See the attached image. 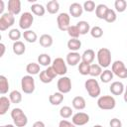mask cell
<instances>
[{
    "label": "cell",
    "instance_id": "2e32d148",
    "mask_svg": "<svg viewBox=\"0 0 127 127\" xmlns=\"http://www.w3.org/2000/svg\"><path fill=\"white\" fill-rule=\"evenodd\" d=\"M94 59H95V53L91 49L85 50L82 53V55H81V62L86 63V64H92V62L94 61Z\"/></svg>",
    "mask_w": 127,
    "mask_h": 127
},
{
    "label": "cell",
    "instance_id": "db71d44e",
    "mask_svg": "<svg viewBox=\"0 0 127 127\" xmlns=\"http://www.w3.org/2000/svg\"><path fill=\"white\" fill-rule=\"evenodd\" d=\"M125 91H127V85H126V87H125Z\"/></svg>",
    "mask_w": 127,
    "mask_h": 127
},
{
    "label": "cell",
    "instance_id": "3957f363",
    "mask_svg": "<svg viewBox=\"0 0 127 127\" xmlns=\"http://www.w3.org/2000/svg\"><path fill=\"white\" fill-rule=\"evenodd\" d=\"M11 117L16 127H24L28 123V118L21 108H14L11 111Z\"/></svg>",
    "mask_w": 127,
    "mask_h": 127
},
{
    "label": "cell",
    "instance_id": "e0dca14e",
    "mask_svg": "<svg viewBox=\"0 0 127 127\" xmlns=\"http://www.w3.org/2000/svg\"><path fill=\"white\" fill-rule=\"evenodd\" d=\"M82 12H83V7L79 3H72L69 6V14L74 18L81 16Z\"/></svg>",
    "mask_w": 127,
    "mask_h": 127
},
{
    "label": "cell",
    "instance_id": "f5cc1de1",
    "mask_svg": "<svg viewBox=\"0 0 127 127\" xmlns=\"http://www.w3.org/2000/svg\"><path fill=\"white\" fill-rule=\"evenodd\" d=\"M92 127H103V126H101V125H99V124H96V125H93Z\"/></svg>",
    "mask_w": 127,
    "mask_h": 127
},
{
    "label": "cell",
    "instance_id": "30bf717a",
    "mask_svg": "<svg viewBox=\"0 0 127 127\" xmlns=\"http://www.w3.org/2000/svg\"><path fill=\"white\" fill-rule=\"evenodd\" d=\"M34 22V16L31 12H24L19 19V27L23 29L24 31L30 30V27L32 26Z\"/></svg>",
    "mask_w": 127,
    "mask_h": 127
},
{
    "label": "cell",
    "instance_id": "ac0fdd59",
    "mask_svg": "<svg viewBox=\"0 0 127 127\" xmlns=\"http://www.w3.org/2000/svg\"><path fill=\"white\" fill-rule=\"evenodd\" d=\"M11 101L8 97L6 96H1L0 97V115H4L7 113V111L10 108L11 105Z\"/></svg>",
    "mask_w": 127,
    "mask_h": 127
},
{
    "label": "cell",
    "instance_id": "60d3db41",
    "mask_svg": "<svg viewBox=\"0 0 127 127\" xmlns=\"http://www.w3.org/2000/svg\"><path fill=\"white\" fill-rule=\"evenodd\" d=\"M116 19H117V15H116L115 10L109 8L108 11H107V14H106L104 20H105L106 22H108V23H113V22L116 21Z\"/></svg>",
    "mask_w": 127,
    "mask_h": 127
},
{
    "label": "cell",
    "instance_id": "d6986e66",
    "mask_svg": "<svg viewBox=\"0 0 127 127\" xmlns=\"http://www.w3.org/2000/svg\"><path fill=\"white\" fill-rule=\"evenodd\" d=\"M71 104H72V107L76 110H82L85 108L86 106V102H85V99L82 97V96H75L72 101H71Z\"/></svg>",
    "mask_w": 127,
    "mask_h": 127
},
{
    "label": "cell",
    "instance_id": "7a4b0ae2",
    "mask_svg": "<svg viewBox=\"0 0 127 127\" xmlns=\"http://www.w3.org/2000/svg\"><path fill=\"white\" fill-rule=\"evenodd\" d=\"M97 62L98 64L103 68L108 67L111 64V52L107 48H101L97 52Z\"/></svg>",
    "mask_w": 127,
    "mask_h": 127
},
{
    "label": "cell",
    "instance_id": "8fae6325",
    "mask_svg": "<svg viewBox=\"0 0 127 127\" xmlns=\"http://www.w3.org/2000/svg\"><path fill=\"white\" fill-rule=\"evenodd\" d=\"M15 23V17L14 15L10 14L9 12L4 13L0 17V31H6L7 29L11 28Z\"/></svg>",
    "mask_w": 127,
    "mask_h": 127
},
{
    "label": "cell",
    "instance_id": "74e56055",
    "mask_svg": "<svg viewBox=\"0 0 127 127\" xmlns=\"http://www.w3.org/2000/svg\"><path fill=\"white\" fill-rule=\"evenodd\" d=\"M114 8L118 13H122L127 8V2L125 0H116L114 2Z\"/></svg>",
    "mask_w": 127,
    "mask_h": 127
},
{
    "label": "cell",
    "instance_id": "8d00e7d4",
    "mask_svg": "<svg viewBox=\"0 0 127 127\" xmlns=\"http://www.w3.org/2000/svg\"><path fill=\"white\" fill-rule=\"evenodd\" d=\"M72 115H73L72 114V109L69 106H63L60 109V116L64 119H67V118L71 117Z\"/></svg>",
    "mask_w": 127,
    "mask_h": 127
},
{
    "label": "cell",
    "instance_id": "f1b7e54d",
    "mask_svg": "<svg viewBox=\"0 0 127 127\" xmlns=\"http://www.w3.org/2000/svg\"><path fill=\"white\" fill-rule=\"evenodd\" d=\"M81 47V42L78 39H70L67 42V48L70 52H77Z\"/></svg>",
    "mask_w": 127,
    "mask_h": 127
},
{
    "label": "cell",
    "instance_id": "1f68e13d",
    "mask_svg": "<svg viewBox=\"0 0 127 127\" xmlns=\"http://www.w3.org/2000/svg\"><path fill=\"white\" fill-rule=\"evenodd\" d=\"M9 99H10V101H11L12 103L18 104V103H20V102L22 101V94H21V92H20L19 90H17V89L12 90V91L10 92V94H9Z\"/></svg>",
    "mask_w": 127,
    "mask_h": 127
},
{
    "label": "cell",
    "instance_id": "277c9868",
    "mask_svg": "<svg viewBox=\"0 0 127 127\" xmlns=\"http://www.w3.org/2000/svg\"><path fill=\"white\" fill-rule=\"evenodd\" d=\"M97 106L102 110H112L116 106V100L111 95H102L97 99Z\"/></svg>",
    "mask_w": 127,
    "mask_h": 127
},
{
    "label": "cell",
    "instance_id": "9a60e30c",
    "mask_svg": "<svg viewBox=\"0 0 127 127\" xmlns=\"http://www.w3.org/2000/svg\"><path fill=\"white\" fill-rule=\"evenodd\" d=\"M109 90L113 95H121L125 91V86L121 81H113L109 86Z\"/></svg>",
    "mask_w": 127,
    "mask_h": 127
},
{
    "label": "cell",
    "instance_id": "ba28073f",
    "mask_svg": "<svg viewBox=\"0 0 127 127\" xmlns=\"http://www.w3.org/2000/svg\"><path fill=\"white\" fill-rule=\"evenodd\" d=\"M52 66L53 68L56 70L58 75L61 76H64V74L67 72V66H66V63L64 61V59L62 58H56L53 63H52Z\"/></svg>",
    "mask_w": 127,
    "mask_h": 127
},
{
    "label": "cell",
    "instance_id": "f907efd6",
    "mask_svg": "<svg viewBox=\"0 0 127 127\" xmlns=\"http://www.w3.org/2000/svg\"><path fill=\"white\" fill-rule=\"evenodd\" d=\"M123 99L127 103V91H124V93H123Z\"/></svg>",
    "mask_w": 127,
    "mask_h": 127
},
{
    "label": "cell",
    "instance_id": "ee69618b",
    "mask_svg": "<svg viewBox=\"0 0 127 127\" xmlns=\"http://www.w3.org/2000/svg\"><path fill=\"white\" fill-rule=\"evenodd\" d=\"M109 126L110 127H122V122L120 119L118 118H112L109 122Z\"/></svg>",
    "mask_w": 127,
    "mask_h": 127
},
{
    "label": "cell",
    "instance_id": "c3c4849f",
    "mask_svg": "<svg viewBox=\"0 0 127 127\" xmlns=\"http://www.w3.org/2000/svg\"><path fill=\"white\" fill-rule=\"evenodd\" d=\"M32 127H46V125H45V123L43 122V121H36L34 124H33V126Z\"/></svg>",
    "mask_w": 127,
    "mask_h": 127
},
{
    "label": "cell",
    "instance_id": "681fc988",
    "mask_svg": "<svg viewBox=\"0 0 127 127\" xmlns=\"http://www.w3.org/2000/svg\"><path fill=\"white\" fill-rule=\"evenodd\" d=\"M4 9H5V4H4V1L3 0H0V14H4L3 13V11H4Z\"/></svg>",
    "mask_w": 127,
    "mask_h": 127
},
{
    "label": "cell",
    "instance_id": "4fadbf2b",
    "mask_svg": "<svg viewBox=\"0 0 127 127\" xmlns=\"http://www.w3.org/2000/svg\"><path fill=\"white\" fill-rule=\"evenodd\" d=\"M81 62V55L77 52H69L66 55V64L70 66H74Z\"/></svg>",
    "mask_w": 127,
    "mask_h": 127
},
{
    "label": "cell",
    "instance_id": "ab89813d",
    "mask_svg": "<svg viewBox=\"0 0 127 127\" xmlns=\"http://www.w3.org/2000/svg\"><path fill=\"white\" fill-rule=\"evenodd\" d=\"M89 69H90V64H86V63H83V62H80L78 64V72L81 75L89 74Z\"/></svg>",
    "mask_w": 127,
    "mask_h": 127
},
{
    "label": "cell",
    "instance_id": "f6af8a7d",
    "mask_svg": "<svg viewBox=\"0 0 127 127\" xmlns=\"http://www.w3.org/2000/svg\"><path fill=\"white\" fill-rule=\"evenodd\" d=\"M59 127H75V125L72 122H69L65 119H63L59 122Z\"/></svg>",
    "mask_w": 127,
    "mask_h": 127
},
{
    "label": "cell",
    "instance_id": "816d5d0a",
    "mask_svg": "<svg viewBox=\"0 0 127 127\" xmlns=\"http://www.w3.org/2000/svg\"><path fill=\"white\" fill-rule=\"evenodd\" d=\"M0 127H15V125H13V124H7V125H2Z\"/></svg>",
    "mask_w": 127,
    "mask_h": 127
},
{
    "label": "cell",
    "instance_id": "cb8c5ba5",
    "mask_svg": "<svg viewBox=\"0 0 127 127\" xmlns=\"http://www.w3.org/2000/svg\"><path fill=\"white\" fill-rule=\"evenodd\" d=\"M39 42H40V45L44 48H50L52 45H53V37L49 34H44L40 37L39 39Z\"/></svg>",
    "mask_w": 127,
    "mask_h": 127
},
{
    "label": "cell",
    "instance_id": "8992f818",
    "mask_svg": "<svg viewBox=\"0 0 127 127\" xmlns=\"http://www.w3.org/2000/svg\"><path fill=\"white\" fill-rule=\"evenodd\" d=\"M111 70H112L113 74H115L119 78H122V79L127 78V67L125 66V64L122 61H115L112 64Z\"/></svg>",
    "mask_w": 127,
    "mask_h": 127
},
{
    "label": "cell",
    "instance_id": "b9f144b4",
    "mask_svg": "<svg viewBox=\"0 0 127 127\" xmlns=\"http://www.w3.org/2000/svg\"><path fill=\"white\" fill-rule=\"evenodd\" d=\"M82 7H83V10L86 11V12H93V11L96 9L95 3H94V1H92V0H87V1H85V2L83 3Z\"/></svg>",
    "mask_w": 127,
    "mask_h": 127
},
{
    "label": "cell",
    "instance_id": "d4e9b609",
    "mask_svg": "<svg viewBox=\"0 0 127 127\" xmlns=\"http://www.w3.org/2000/svg\"><path fill=\"white\" fill-rule=\"evenodd\" d=\"M12 50H13V53L17 56H21L25 53L26 51V47L24 45L23 42L21 41H18V42H14L13 43V46H12Z\"/></svg>",
    "mask_w": 127,
    "mask_h": 127
},
{
    "label": "cell",
    "instance_id": "d590c367",
    "mask_svg": "<svg viewBox=\"0 0 127 127\" xmlns=\"http://www.w3.org/2000/svg\"><path fill=\"white\" fill-rule=\"evenodd\" d=\"M21 36H22V34H21L20 30H19V29H16V28L11 29V30L9 31V33H8L9 39H10L11 41H13V42H18V41L20 40Z\"/></svg>",
    "mask_w": 127,
    "mask_h": 127
},
{
    "label": "cell",
    "instance_id": "836d02e7",
    "mask_svg": "<svg viewBox=\"0 0 127 127\" xmlns=\"http://www.w3.org/2000/svg\"><path fill=\"white\" fill-rule=\"evenodd\" d=\"M9 90V81L5 75H0V93L5 94Z\"/></svg>",
    "mask_w": 127,
    "mask_h": 127
},
{
    "label": "cell",
    "instance_id": "ffe728a7",
    "mask_svg": "<svg viewBox=\"0 0 127 127\" xmlns=\"http://www.w3.org/2000/svg\"><path fill=\"white\" fill-rule=\"evenodd\" d=\"M64 101V94L61 93V92H55L53 93L52 95L49 96V102L52 104V105H60L62 102Z\"/></svg>",
    "mask_w": 127,
    "mask_h": 127
},
{
    "label": "cell",
    "instance_id": "83f0119b",
    "mask_svg": "<svg viewBox=\"0 0 127 127\" xmlns=\"http://www.w3.org/2000/svg\"><path fill=\"white\" fill-rule=\"evenodd\" d=\"M52 59L50 57V55L48 54H41L38 57V64L40 65L43 66H50V64H52Z\"/></svg>",
    "mask_w": 127,
    "mask_h": 127
},
{
    "label": "cell",
    "instance_id": "9c48e42d",
    "mask_svg": "<svg viewBox=\"0 0 127 127\" xmlns=\"http://www.w3.org/2000/svg\"><path fill=\"white\" fill-rule=\"evenodd\" d=\"M57 87L59 92L64 94V93H68L71 90V80L68 76H61L58 79L57 82Z\"/></svg>",
    "mask_w": 127,
    "mask_h": 127
},
{
    "label": "cell",
    "instance_id": "4dcf8cb0",
    "mask_svg": "<svg viewBox=\"0 0 127 127\" xmlns=\"http://www.w3.org/2000/svg\"><path fill=\"white\" fill-rule=\"evenodd\" d=\"M113 76H114V74H113L112 70H110V69H105V70L102 71V73L100 74L99 78H100L101 82H103V83H108V82H110V81L113 79Z\"/></svg>",
    "mask_w": 127,
    "mask_h": 127
},
{
    "label": "cell",
    "instance_id": "5bb4252c",
    "mask_svg": "<svg viewBox=\"0 0 127 127\" xmlns=\"http://www.w3.org/2000/svg\"><path fill=\"white\" fill-rule=\"evenodd\" d=\"M8 12L14 16L20 14L21 1L20 0H9L8 1Z\"/></svg>",
    "mask_w": 127,
    "mask_h": 127
},
{
    "label": "cell",
    "instance_id": "7dc6e473",
    "mask_svg": "<svg viewBox=\"0 0 127 127\" xmlns=\"http://www.w3.org/2000/svg\"><path fill=\"white\" fill-rule=\"evenodd\" d=\"M5 51H6V47H5V45L3 43H1L0 44V58H2L4 56Z\"/></svg>",
    "mask_w": 127,
    "mask_h": 127
},
{
    "label": "cell",
    "instance_id": "7bdbcfd3",
    "mask_svg": "<svg viewBox=\"0 0 127 127\" xmlns=\"http://www.w3.org/2000/svg\"><path fill=\"white\" fill-rule=\"evenodd\" d=\"M39 77H40V80H41L43 83H50V82H52V80H53V78L47 73L46 69L40 72Z\"/></svg>",
    "mask_w": 127,
    "mask_h": 127
},
{
    "label": "cell",
    "instance_id": "7c38bea8",
    "mask_svg": "<svg viewBox=\"0 0 127 127\" xmlns=\"http://www.w3.org/2000/svg\"><path fill=\"white\" fill-rule=\"evenodd\" d=\"M71 122L75 126H83L89 122V115L85 112H76L72 115Z\"/></svg>",
    "mask_w": 127,
    "mask_h": 127
},
{
    "label": "cell",
    "instance_id": "e575fe53",
    "mask_svg": "<svg viewBox=\"0 0 127 127\" xmlns=\"http://www.w3.org/2000/svg\"><path fill=\"white\" fill-rule=\"evenodd\" d=\"M66 32H67L68 36L70 37V39H78V37L80 36L79 30L76 25H70Z\"/></svg>",
    "mask_w": 127,
    "mask_h": 127
},
{
    "label": "cell",
    "instance_id": "d6a6232c",
    "mask_svg": "<svg viewBox=\"0 0 127 127\" xmlns=\"http://www.w3.org/2000/svg\"><path fill=\"white\" fill-rule=\"evenodd\" d=\"M102 73V67L98 64H90V69H89V75L92 77L100 76Z\"/></svg>",
    "mask_w": 127,
    "mask_h": 127
},
{
    "label": "cell",
    "instance_id": "44dd1931",
    "mask_svg": "<svg viewBox=\"0 0 127 127\" xmlns=\"http://www.w3.org/2000/svg\"><path fill=\"white\" fill-rule=\"evenodd\" d=\"M31 11H32V14L36 15V16H39V17H42L45 15L46 13V8L42 5V4H38V3H34L31 7H30Z\"/></svg>",
    "mask_w": 127,
    "mask_h": 127
},
{
    "label": "cell",
    "instance_id": "7402d4cb",
    "mask_svg": "<svg viewBox=\"0 0 127 127\" xmlns=\"http://www.w3.org/2000/svg\"><path fill=\"white\" fill-rule=\"evenodd\" d=\"M108 7L105 5V4H99L96 6V9H95V15L98 19H102L104 20L105 19V16L107 14V11H108Z\"/></svg>",
    "mask_w": 127,
    "mask_h": 127
},
{
    "label": "cell",
    "instance_id": "484cf974",
    "mask_svg": "<svg viewBox=\"0 0 127 127\" xmlns=\"http://www.w3.org/2000/svg\"><path fill=\"white\" fill-rule=\"evenodd\" d=\"M46 10L50 13V14H56L59 12L60 10V4L57 0H52L49 1L46 5Z\"/></svg>",
    "mask_w": 127,
    "mask_h": 127
},
{
    "label": "cell",
    "instance_id": "f546056e",
    "mask_svg": "<svg viewBox=\"0 0 127 127\" xmlns=\"http://www.w3.org/2000/svg\"><path fill=\"white\" fill-rule=\"evenodd\" d=\"M76 26L79 30L80 35H86L87 33L90 32V29H91L89 26V23L86 21H79L76 23Z\"/></svg>",
    "mask_w": 127,
    "mask_h": 127
},
{
    "label": "cell",
    "instance_id": "4316f807",
    "mask_svg": "<svg viewBox=\"0 0 127 127\" xmlns=\"http://www.w3.org/2000/svg\"><path fill=\"white\" fill-rule=\"evenodd\" d=\"M26 71L29 75H36L40 73V64L37 63H30L26 66Z\"/></svg>",
    "mask_w": 127,
    "mask_h": 127
},
{
    "label": "cell",
    "instance_id": "52a82bcc",
    "mask_svg": "<svg viewBox=\"0 0 127 127\" xmlns=\"http://www.w3.org/2000/svg\"><path fill=\"white\" fill-rule=\"evenodd\" d=\"M57 25H58V28L64 32V31H67V29L69 28L70 26V16L69 14L67 13H60L58 16H57Z\"/></svg>",
    "mask_w": 127,
    "mask_h": 127
},
{
    "label": "cell",
    "instance_id": "6da1fadb",
    "mask_svg": "<svg viewBox=\"0 0 127 127\" xmlns=\"http://www.w3.org/2000/svg\"><path fill=\"white\" fill-rule=\"evenodd\" d=\"M84 87H85V89H86V91L90 97H92V98L99 97V95L101 93V88H100L99 82L96 79L89 78V79L85 80Z\"/></svg>",
    "mask_w": 127,
    "mask_h": 127
},
{
    "label": "cell",
    "instance_id": "f35d334b",
    "mask_svg": "<svg viewBox=\"0 0 127 127\" xmlns=\"http://www.w3.org/2000/svg\"><path fill=\"white\" fill-rule=\"evenodd\" d=\"M90 36L92 37V38H94V39H99V38H101L102 36H103V30H102V28L101 27H99V26H94V27H92L91 29H90Z\"/></svg>",
    "mask_w": 127,
    "mask_h": 127
},
{
    "label": "cell",
    "instance_id": "5b68a950",
    "mask_svg": "<svg viewBox=\"0 0 127 127\" xmlns=\"http://www.w3.org/2000/svg\"><path fill=\"white\" fill-rule=\"evenodd\" d=\"M21 88H22V91L26 94H31L35 91L36 83L33 75L27 74L21 78Z\"/></svg>",
    "mask_w": 127,
    "mask_h": 127
},
{
    "label": "cell",
    "instance_id": "603a6c76",
    "mask_svg": "<svg viewBox=\"0 0 127 127\" xmlns=\"http://www.w3.org/2000/svg\"><path fill=\"white\" fill-rule=\"evenodd\" d=\"M24 40L28 43H35L38 40V36L36 34V32H34L33 30H26L23 32L22 34Z\"/></svg>",
    "mask_w": 127,
    "mask_h": 127
},
{
    "label": "cell",
    "instance_id": "bcb514c9",
    "mask_svg": "<svg viewBox=\"0 0 127 127\" xmlns=\"http://www.w3.org/2000/svg\"><path fill=\"white\" fill-rule=\"evenodd\" d=\"M46 71H47V73H48V74H49V75H50V76H51L53 79H54V78H55V77L58 75V74H57V72H56V70L53 68V66H52V65L48 66V68L46 69Z\"/></svg>",
    "mask_w": 127,
    "mask_h": 127
}]
</instances>
